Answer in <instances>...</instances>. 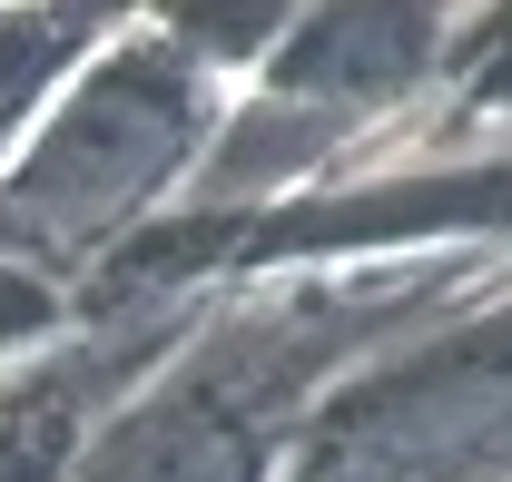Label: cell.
<instances>
[{"label":"cell","mask_w":512,"mask_h":482,"mask_svg":"<svg viewBox=\"0 0 512 482\" xmlns=\"http://www.w3.org/2000/svg\"><path fill=\"white\" fill-rule=\"evenodd\" d=\"M188 79L158 60H128L109 69L69 128L40 148V168H30V207L50 217V227H99V217H119L138 187H158V168L188 148Z\"/></svg>","instance_id":"1"},{"label":"cell","mask_w":512,"mask_h":482,"mask_svg":"<svg viewBox=\"0 0 512 482\" xmlns=\"http://www.w3.org/2000/svg\"><path fill=\"white\" fill-rule=\"evenodd\" d=\"M89 482H256V423L227 394L188 384V394L148 404L138 423H119L99 443Z\"/></svg>","instance_id":"2"}]
</instances>
